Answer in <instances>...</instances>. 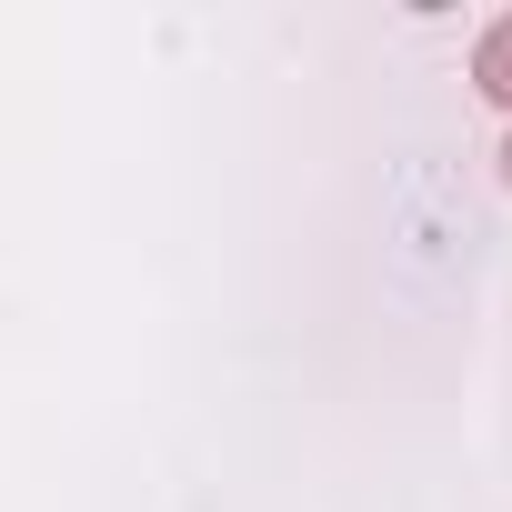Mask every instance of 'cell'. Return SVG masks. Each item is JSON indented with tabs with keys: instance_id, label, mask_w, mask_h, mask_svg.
Masks as SVG:
<instances>
[{
	"instance_id": "6da1fadb",
	"label": "cell",
	"mask_w": 512,
	"mask_h": 512,
	"mask_svg": "<svg viewBox=\"0 0 512 512\" xmlns=\"http://www.w3.org/2000/svg\"><path fill=\"white\" fill-rule=\"evenodd\" d=\"M472 81H482V101H502V111H512V11L482 31V51H472Z\"/></svg>"
},
{
	"instance_id": "7a4b0ae2",
	"label": "cell",
	"mask_w": 512,
	"mask_h": 512,
	"mask_svg": "<svg viewBox=\"0 0 512 512\" xmlns=\"http://www.w3.org/2000/svg\"><path fill=\"white\" fill-rule=\"evenodd\" d=\"M502 181H512V141H502Z\"/></svg>"
}]
</instances>
